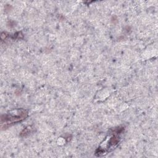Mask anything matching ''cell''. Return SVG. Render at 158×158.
Wrapping results in <instances>:
<instances>
[{
	"label": "cell",
	"mask_w": 158,
	"mask_h": 158,
	"mask_svg": "<svg viewBox=\"0 0 158 158\" xmlns=\"http://www.w3.org/2000/svg\"><path fill=\"white\" fill-rule=\"evenodd\" d=\"M28 115V112L24 109H17L10 112L9 114L2 115L1 125L10 124L23 120Z\"/></svg>",
	"instance_id": "6da1fadb"
}]
</instances>
